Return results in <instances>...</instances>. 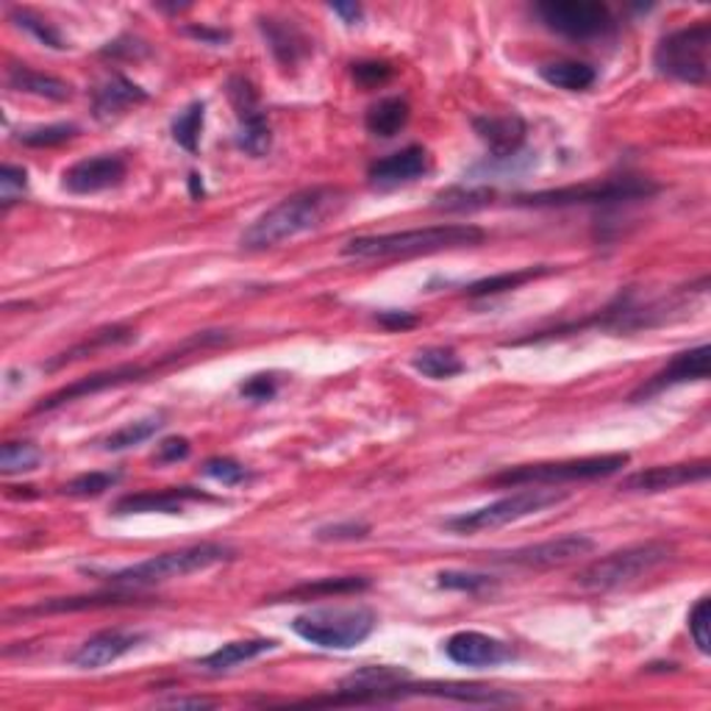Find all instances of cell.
<instances>
[{
  "instance_id": "obj_1",
  "label": "cell",
  "mask_w": 711,
  "mask_h": 711,
  "mask_svg": "<svg viewBox=\"0 0 711 711\" xmlns=\"http://www.w3.org/2000/svg\"><path fill=\"white\" fill-rule=\"evenodd\" d=\"M342 198L345 195L334 187H314L287 195L242 231L240 247L242 250H267V247L308 234L331 218L345 203Z\"/></svg>"
},
{
  "instance_id": "obj_2",
  "label": "cell",
  "mask_w": 711,
  "mask_h": 711,
  "mask_svg": "<svg viewBox=\"0 0 711 711\" xmlns=\"http://www.w3.org/2000/svg\"><path fill=\"white\" fill-rule=\"evenodd\" d=\"M487 240V231L470 223L429 225V229L393 231V234H370L353 236L345 242L342 256L362 261L378 259H409V256L442 254V250H458V247H476Z\"/></svg>"
},
{
  "instance_id": "obj_3",
  "label": "cell",
  "mask_w": 711,
  "mask_h": 711,
  "mask_svg": "<svg viewBox=\"0 0 711 711\" xmlns=\"http://www.w3.org/2000/svg\"><path fill=\"white\" fill-rule=\"evenodd\" d=\"M234 556V548H229V545L200 543L182 550H170V553L151 556V559L120 567V570H109V573H97V570H92V573L106 579L112 586H120V590H145V586L164 584V581L203 573L209 567L225 564Z\"/></svg>"
},
{
  "instance_id": "obj_4",
  "label": "cell",
  "mask_w": 711,
  "mask_h": 711,
  "mask_svg": "<svg viewBox=\"0 0 711 711\" xmlns=\"http://www.w3.org/2000/svg\"><path fill=\"white\" fill-rule=\"evenodd\" d=\"M378 617L370 606H323L292 620V631L323 651H353L373 637Z\"/></svg>"
},
{
  "instance_id": "obj_5",
  "label": "cell",
  "mask_w": 711,
  "mask_h": 711,
  "mask_svg": "<svg viewBox=\"0 0 711 711\" xmlns=\"http://www.w3.org/2000/svg\"><path fill=\"white\" fill-rule=\"evenodd\" d=\"M675 559V545L664 539H648V543L628 545V548L606 553L601 559L590 561L584 570H579L575 584L592 592H611L620 586L633 584L645 579L648 573L658 570L662 564Z\"/></svg>"
},
{
  "instance_id": "obj_6",
  "label": "cell",
  "mask_w": 711,
  "mask_h": 711,
  "mask_svg": "<svg viewBox=\"0 0 711 711\" xmlns=\"http://www.w3.org/2000/svg\"><path fill=\"white\" fill-rule=\"evenodd\" d=\"M658 193V184L642 175H617L606 182L581 184V187L545 189L514 198V206L528 209H564V206H617L631 200H648Z\"/></svg>"
},
{
  "instance_id": "obj_7",
  "label": "cell",
  "mask_w": 711,
  "mask_h": 711,
  "mask_svg": "<svg viewBox=\"0 0 711 711\" xmlns=\"http://www.w3.org/2000/svg\"><path fill=\"white\" fill-rule=\"evenodd\" d=\"M711 23L698 20L658 39L653 67L664 79L703 86L711 75Z\"/></svg>"
},
{
  "instance_id": "obj_8",
  "label": "cell",
  "mask_w": 711,
  "mask_h": 711,
  "mask_svg": "<svg viewBox=\"0 0 711 711\" xmlns=\"http://www.w3.org/2000/svg\"><path fill=\"white\" fill-rule=\"evenodd\" d=\"M631 462L628 453H603V456H584V458H561V462H537V465H520L498 473L489 478L494 487H553L564 481H595L620 473Z\"/></svg>"
},
{
  "instance_id": "obj_9",
  "label": "cell",
  "mask_w": 711,
  "mask_h": 711,
  "mask_svg": "<svg viewBox=\"0 0 711 711\" xmlns=\"http://www.w3.org/2000/svg\"><path fill=\"white\" fill-rule=\"evenodd\" d=\"M198 342H200V339L193 334V337L184 339V342L178 345V348H175L173 353H164L162 359H159V364H151V368H145V364H117V368H109V370H101V373L84 375V378L61 386V389H56L54 395H48V398L39 400V404L34 406V411H37V415H43V411L61 409L65 404H73V400L86 398V395L106 393V389H117V386L133 384V381L151 378L153 373H159V370L167 368V364L178 362V359H184V356L200 353V350H203V345H198Z\"/></svg>"
},
{
  "instance_id": "obj_10",
  "label": "cell",
  "mask_w": 711,
  "mask_h": 711,
  "mask_svg": "<svg viewBox=\"0 0 711 711\" xmlns=\"http://www.w3.org/2000/svg\"><path fill=\"white\" fill-rule=\"evenodd\" d=\"M564 501L567 492H556V489H520V492L506 494V498L489 503V506L473 509V512L445 520V528L453 531V534H478V531H492L501 528V525L517 523V520L531 517V514H543Z\"/></svg>"
},
{
  "instance_id": "obj_11",
  "label": "cell",
  "mask_w": 711,
  "mask_h": 711,
  "mask_svg": "<svg viewBox=\"0 0 711 711\" xmlns=\"http://www.w3.org/2000/svg\"><path fill=\"white\" fill-rule=\"evenodd\" d=\"M534 12L545 28L570 39H597L617 28V18L601 0H543Z\"/></svg>"
},
{
  "instance_id": "obj_12",
  "label": "cell",
  "mask_w": 711,
  "mask_h": 711,
  "mask_svg": "<svg viewBox=\"0 0 711 711\" xmlns=\"http://www.w3.org/2000/svg\"><path fill=\"white\" fill-rule=\"evenodd\" d=\"M595 550V543L584 534H567L559 539H545L537 545H525V548L509 550V553H494V561L514 567H531V570H545V567L570 564V561L590 556Z\"/></svg>"
},
{
  "instance_id": "obj_13",
  "label": "cell",
  "mask_w": 711,
  "mask_h": 711,
  "mask_svg": "<svg viewBox=\"0 0 711 711\" xmlns=\"http://www.w3.org/2000/svg\"><path fill=\"white\" fill-rule=\"evenodd\" d=\"M709 362H711V348L709 345H698V348H689L684 353H678L669 364H664L656 375L639 386L637 393L631 395L633 404H642V400H651L656 395H662L664 389L678 384H689V381H706L709 378Z\"/></svg>"
},
{
  "instance_id": "obj_14",
  "label": "cell",
  "mask_w": 711,
  "mask_h": 711,
  "mask_svg": "<svg viewBox=\"0 0 711 711\" xmlns=\"http://www.w3.org/2000/svg\"><path fill=\"white\" fill-rule=\"evenodd\" d=\"M126 173V159L117 156V153H101V156L81 159L73 167H67L61 175V187L73 195H95L103 189L120 187Z\"/></svg>"
},
{
  "instance_id": "obj_15",
  "label": "cell",
  "mask_w": 711,
  "mask_h": 711,
  "mask_svg": "<svg viewBox=\"0 0 711 711\" xmlns=\"http://www.w3.org/2000/svg\"><path fill=\"white\" fill-rule=\"evenodd\" d=\"M404 698H442V700H456V703H470V706L517 703V695L481 687V684H453V681L409 684V678L395 687V700H404Z\"/></svg>"
},
{
  "instance_id": "obj_16",
  "label": "cell",
  "mask_w": 711,
  "mask_h": 711,
  "mask_svg": "<svg viewBox=\"0 0 711 711\" xmlns=\"http://www.w3.org/2000/svg\"><path fill=\"white\" fill-rule=\"evenodd\" d=\"M442 651L458 667H498L514 658L512 645L481 631H456L445 639Z\"/></svg>"
},
{
  "instance_id": "obj_17",
  "label": "cell",
  "mask_w": 711,
  "mask_h": 711,
  "mask_svg": "<svg viewBox=\"0 0 711 711\" xmlns=\"http://www.w3.org/2000/svg\"><path fill=\"white\" fill-rule=\"evenodd\" d=\"M711 476V465L706 458L700 462H684V465H658L648 467V470L631 473L622 478V492H639V494H656L669 492V489L687 487V483H700Z\"/></svg>"
},
{
  "instance_id": "obj_18",
  "label": "cell",
  "mask_w": 711,
  "mask_h": 711,
  "mask_svg": "<svg viewBox=\"0 0 711 711\" xmlns=\"http://www.w3.org/2000/svg\"><path fill=\"white\" fill-rule=\"evenodd\" d=\"M214 503V498L195 487H170L159 492H137L126 494L115 503L112 514L126 517V514H182L187 503Z\"/></svg>"
},
{
  "instance_id": "obj_19",
  "label": "cell",
  "mask_w": 711,
  "mask_h": 711,
  "mask_svg": "<svg viewBox=\"0 0 711 711\" xmlns=\"http://www.w3.org/2000/svg\"><path fill=\"white\" fill-rule=\"evenodd\" d=\"M151 597L139 595L137 590H112L97 592V595H75V597H50V601L25 606V609L12 611L9 617H34V615H67V611H90V609H109V606H131V603H145Z\"/></svg>"
},
{
  "instance_id": "obj_20",
  "label": "cell",
  "mask_w": 711,
  "mask_h": 711,
  "mask_svg": "<svg viewBox=\"0 0 711 711\" xmlns=\"http://www.w3.org/2000/svg\"><path fill=\"white\" fill-rule=\"evenodd\" d=\"M426 173H429V151L422 145H409L404 151L393 153V156H384L370 164L368 178L373 187L393 189L417 182Z\"/></svg>"
},
{
  "instance_id": "obj_21",
  "label": "cell",
  "mask_w": 711,
  "mask_h": 711,
  "mask_svg": "<svg viewBox=\"0 0 711 711\" xmlns=\"http://www.w3.org/2000/svg\"><path fill=\"white\" fill-rule=\"evenodd\" d=\"M142 642L139 633H128V631H101L95 637H90L84 645H79V651L70 653V664L79 669H101L109 667V664L120 662L126 653H131L133 648Z\"/></svg>"
},
{
  "instance_id": "obj_22",
  "label": "cell",
  "mask_w": 711,
  "mask_h": 711,
  "mask_svg": "<svg viewBox=\"0 0 711 711\" xmlns=\"http://www.w3.org/2000/svg\"><path fill=\"white\" fill-rule=\"evenodd\" d=\"M478 139L489 148L492 159H512L523 148L528 126L520 115H501V117H476L473 120Z\"/></svg>"
},
{
  "instance_id": "obj_23",
  "label": "cell",
  "mask_w": 711,
  "mask_h": 711,
  "mask_svg": "<svg viewBox=\"0 0 711 711\" xmlns=\"http://www.w3.org/2000/svg\"><path fill=\"white\" fill-rule=\"evenodd\" d=\"M259 28L261 34H265L267 48H270V54L276 56V61L283 67V70L301 65V61L308 56V50H312L306 34H303L292 20L259 18Z\"/></svg>"
},
{
  "instance_id": "obj_24",
  "label": "cell",
  "mask_w": 711,
  "mask_h": 711,
  "mask_svg": "<svg viewBox=\"0 0 711 711\" xmlns=\"http://www.w3.org/2000/svg\"><path fill=\"white\" fill-rule=\"evenodd\" d=\"M145 101L148 92L142 90V86L123 79V75H115V79H109L103 86H97L95 95H92V115H95V120L109 123L126 115L131 106Z\"/></svg>"
},
{
  "instance_id": "obj_25",
  "label": "cell",
  "mask_w": 711,
  "mask_h": 711,
  "mask_svg": "<svg viewBox=\"0 0 711 711\" xmlns=\"http://www.w3.org/2000/svg\"><path fill=\"white\" fill-rule=\"evenodd\" d=\"M276 639H236V642H229V645L218 648L214 653L200 658L198 667L203 673H229V669L240 667L245 662H254V658L265 656V653L276 651Z\"/></svg>"
},
{
  "instance_id": "obj_26",
  "label": "cell",
  "mask_w": 711,
  "mask_h": 711,
  "mask_svg": "<svg viewBox=\"0 0 711 711\" xmlns=\"http://www.w3.org/2000/svg\"><path fill=\"white\" fill-rule=\"evenodd\" d=\"M370 586V581L364 575H339V579H319L308 581V584L287 590L281 595L267 597V603H303V601H317V597H337V595H353V592H364Z\"/></svg>"
},
{
  "instance_id": "obj_27",
  "label": "cell",
  "mask_w": 711,
  "mask_h": 711,
  "mask_svg": "<svg viewBox=\"0 0 711 711\" xmlns=\"http://www.w3.org/2000/svg\"><path fill=\"white\" fill-rule=\"evenodd\" d=\"M9 86L18 92H25V95H37L48 97V101H70L73 97V86L67 81L56 79V75H45L31 70L25 65L9 67Z\"/></svg>"
},
{
  "instance_id": "obj_28",
  "label": "cell",
  "mask_w": 711,
  "mask_h": 711,
  "mask_svg": "<svg viewBox=\"0 0 711 711\" xmlns=\"http://www.w3.org/2000/svg\"><path fill=\"white\" fill-rule=\"evenodd\" d=\"M411 109L406 97H384V101L373 103L368 109V117H364V126L373 137L389 139L395 133H400L409 123Z\"/></svg>"
},
{
  "instance_id": "obj_29",
  "label": "cell",
  "mask_w": 711,
  "mask_h": 711,
  "mask_svg": "<svg viewBox=\"0 0 711 711\" xmlns=\"http://www.w3.org/2000/svg\"><path fill=\"white\" fill-rule=\"evenodd\" d=\"M236 120H240V128H236V148L254 159L267 156L272 148V131L259 106L240 112Z\"/></svg>"
},
{
  "instance_id": "obj_30",
  "label": "cell",
  "mask_w": 711,
  "mask_h": 711,
  "mask_svg": "<svg viewBox=\"0 0 711 711\" xmlns=\"http://www.w3.org/2000/svg\"><path fill=\"white\" fill-rule=\"evenodd\" d=\"M539 79L556 90L584 92L597 81V70L586 61H550L539 67Z\"/></svg>"
},
{
  "instance_id": "obj_31",
  "label": "cell",
  "mask_w": 711,
  "mask_h": 711,
  "mask_svg": "<svg viewBox=\"0 0 711 711\" xmlns=\"http://www.w3.org/2000/svg\"><path fill=\"white\" fill-rule=\"evenodd\" d=\"M128 342H137V328H128V326L101 328V331L90 334V339L79 342L75 348L65 350L59 359H54V362L48 364V370H56V368H61V364L75 362V359H84V356L95 353V350H101V348H115V345H128Z\"/></svg>"
},
{
  "instance_id": "obj_32",
  "label": "cell",
  "mask_w": 711,
  "mask_h": 711,
  "mask_svg": "<svg viewBox=\"0 0 711 711\" xmlns=\"http://www.w3.org/2000/svg\"><path fill=\"white\" fill-rule=\"evenodd\" d=\"M550 272H553V267H548V265L525 267V270H514V272H501V276H489V278H481V281L470 283V287L465 290V295L467 298L501 295V292L517 290V287H523V283L534 281V278L550 276Z\"/></svg>"
},
{
  "instance_id": "obj_33",
  "label": "cell",
  "mask_w": 711,
  "mask_h": 711,
  "mask_svg": "<svg viewBox=\"0 0 711 711\" xmlns=\"http://www.w3.org/2000/svg\"><path fill=\"white\" fill-rule=\"evenodd\" d=\"M415 370L422 373L426 378L445 381L456 378L458 373H465V362L453 353L451 348H426L415 356Z\"/></svg>"
},
{
  "instance_id": "obj_34",
  "label": "cell",
  "mask_w": 711,
  "mask_h": 711,
  "mask_svg": "<svg viewBox=\"0 0 711 711\" xmlns=\"http://www.w3.org/2000/svg\"><path fill=\"white\" fill-rule=\"evenodd\" d=\"M164 422L159 415H151V417H142V420H133V422H126L123 429L112 431L106 440H103V451L109 453H120V451H128V447H137L142 445V442H148L151 436H156V431L162 429Z\"/></svg>"
},
{
  "instance_id": "obj_35",
  "label": "cell",
  "mask_w": 711,
  "mask_h": 711,
  "mask_svg": "<svg viewBox=\"0 0 711 711\" xmlns=\"http://www.w3.org/2000/svg\"><path fill=\"white\" fill-rule=\"evenodd\" d=\"M203 115L206 106L200 101H195L189 103L187 109L178 112V117L173 120V139L187 153H198L200 131H203Z\"/></svg>"
},
{
  "instance_id": "obj_36",
  "label": "cell",
  "mask_w": 711,
  "mask_h": 711,
  "mask_svg": "<svg viewBox=\"0 0 711 711\" xmlns=\"http://www.w3.org/2000/svg\"><path fill=\"white\" fill-rule=\"evenodd\" d=\"M43 462V451L31 442H7L0 447V473H31Z\"/></svg>"
},
{
  "instance_id": "obj_37",
  "label": "cell",
  "mask_w": 711,
  "mask_h": 711,
  "mask_svg": "<svg viewBox=\"0 0 711 711\" xmlns=\"http://www.w3.org/2000/svg\"><path fill=\"white\" fill-rule=\"evenodd\" d=\"M494 193L487 187H451L445 189V193L436 195V209H445V211H473V209H481V206L492 203Z\"/></svg>"
},
{
  "instance_id": "obj_38",
  "label": "cell",
  "mask_w": 711,
  "mask_h": 711,
  "mask_svg": "<svg viewBox=\"0 0 711 711\" xmlns=\"http://www.w3.org/2000/svg\"><path fill=\"white\" fill-rule=\"evenodd\" d=\"M75 133H79L75 123H54V126H39L28 128V131H20L18 142L25 148H56L70 142Z\"/></svg>"
},
{
  "instance_id": "obj_39",
  "label": "cell",
  "mask_w": 711,
  "mask_h": 711,
  "mask_svg": "<svg viewBox=\"0 0 711 711\" xmlns=\"http://www.w3.org/2000/svg\"><path fill=\"white\" fill-rule=\"evenodd\" d=\"M9 18H12L14 23H18L23 31L34 34V37H37L39 43L48 45V48H54V50H65L67 48L59 31H56L54 25L48 23V20L39 18V14L28 12V9H12V12H9Z\"/></svg>"
},
{
  "instance_id": "obj_40",
  "label": "cell",
  "mask_w": 711,
  "mask_h": 711,
  "mask_svg": "<svg viewBox=\"0 0 711 711\" xmlns=\"http://www.w3.org/2000/svg\"><path fill=\"white\" fill-rule=\"evenodd\" d=\"M120 481V473H84V476H75L73 481H67L61 487V492L70 494V498H95V494H103L106 489H112Z\"/></svg>"
},
{
  "instance_id": "obj_41",
  "label": "cell",
  "mask_w": 711,
  "mask_h": 711,
  "mask_svg": "<svg viewBox=\"0 0 711 711\" xmlns=\"http://www.w3.org/2000/svg\"><path fill=\"white\" fill-rule=\"evenodd\" d=\"M203 476L211 478V481L223 483V487H240L250 478V470L245 465H240L236 458L229 456H214L203 465Z\"/></svg>"
},
{
  "instance_id": "obj_42",
  "label": "cell",
  "mask_w": 711,
  "mask_h": 711,
  "mask_svg": "<svg viewBox=\"0 0 711 711\" xmlns=\"http://www.w3.org/2000/svg\"><path fill=\"white\" fill-rule=\"evenodd\" d=\"M436 579H440L436 584H440L442 590L467 592V595H476V592H483V590H489V586H494L492 575L462 573V570H445V573H440Z\"/></svg>"
},
{
  "instance_id": "obj_43",
  "label": "cell",
  "mask_w": 711,
  "mask_h": 711,
  "mask_svg": "<svg viewBox=\"0 0 711 711\" xmlns=\"http://www.w3.org/2000/svg\"><path fill=\"white\" fill-rule=\"evenodd\" d=\"M25 189H28V173L23 167H14V164H3V170H0V203H3V209L18 203Z\"/></svg>"
},
{
  "instance_id": "obj_44",
  "label": "cell",
  "mask_w": 711,
  "mask_h": 711,
  "mask_svg": "<svg viewBox=\"0 0 711 711\" xmlns=\"http://www.w3.org/2000/svg\"><path fill=\"white\" fill-rule=\"evenodd\" d=\"M709 620H711V601L709 597H700V601L695 603V609L689 611V637H692L695 648H698L703 656H709L711 653Z\"/></svg>"
},
{
  "instance_id": "obj_45",
  "label": "cell",
  "mask_w": 711,
  "mask_h": 711,
  "mask_svg": "<svg viewBox=\"0 0 711 711\" xmlns=\"http://www.w3.org/2000/svg\"><path fill=\"white\" fill-rule=\"evenodd\" d=\"M368 534H370L368 523L348 520V523L323 525V528L314 531V539H319V543H356V539H364Z\"/></svg>"
},
{
  "instance_id": "obj_46",
  "label": "cell",
  "mask_w": 711,
  "mask_h": 711,
  "mask_svg": "<svg viewBox=\"0 0 711 711\" xmlns=\"http://www.w3.org/2000/svg\"><path fill=\"white\" fill-rule=\"evenodd\" d=\"M353 81L359 86H364V90H375V86H384L386 81L393 79L395 70L386 61H359V65H353Z\"/></svg>"
},
{
  "instance_id": "obj_47",
  "label": "cell",
  "mask_w": 711,
  "mask_h": 711,
  "mask_svg": "<svg viewBox=\"0 0 711 711\" xmlns=\"http://www.w3.org/2000/svg\"><path fill=\"white\" fill-rule=\"evenodd\" d=\"M242 398L254 400V404H265V400H272L278 393V378L272 373H259L250 375L245 384L240 386Z\"/></svg>"
},
{
  "instance_id": "obj_48",
  "label": "cell",
  "mask_w": 711,
  "mask_h": 711,
  "mask_svg": "<svg viewBox=\"0 0 711 711\" xmlns=\"http://www.w3.org/2000/svg\"><path fill=\"white\" fill-rule=\"evenodd\" d=\"M189 453H193V445H189L187 436H167L156 445L153 465H175V462H184Z\"/></svg>"
},
{
  "instance_id": "obj_49",
  "label": "cell",
  "mask_w": 711,
  "mask_h": 711,
  "mask_svg": "<svg viewBox=\"0 0 711 711\" xmlns=\"http://www.w3.org/2000/svg\"><path fill=\"white\" fill-rule=\"evenodd\" d=\"M375 319L389 331H406V328L417 326V317L411 312H378Z\"/></svg>"
},
{
  "instance_id": "obj_50",
  "label": "cell",
  "mask_w": 711,
  "mask_h": 711,
  "mask_svg": "<svg viewBox=\"0 0 711 711\" xmlns=\"http://www.w3.org/2000/svg\"><path fill=\"white\" fill-rule=\"evenodd\" d=\"M189 34V37H195V39H200V43H209V45H223V43H229V31H214V28H203V25H189V28H184Z\"/></svg>"
},
{
  "instance_id": "obj_51",
  "label": "cell",
  "mask_w": 711,
  "mask_h": 711,
  "mask_svg": "<svg viewBox=\"0 0 711 711\" xmlns=\"http://www.w3.org/2000/svg\"><path fill=\"white\" fill-rule=\"evenodd\" d=\"M331 12L339 14V18H342V23H348V25H356L359 20L364 18V9L359 7V3H331Z\"/></svg>"
},
{
  "instance_id": "obj_52",
  "label": "cell",
  "mask_w": 711,
  "mask_h": 711,
  "mask_svg": "<svg viewBox=\"0 0 711 711\" xmlns=\"http://www.w3.org/2000/svg\"><path fill=\"white\" fill-rule=\"evenodd\" d=\"M167 706H175V709H211L214 700L209 698H173L167 700Z\"/></svg>"
},
{
  "instance_id": "obj_53",
  "label": "cell",
  "mask_w": 711,
  "mask_h": 711,
  "mask_svg": "<svg viewBox=\"0 0 711 711\" xmlns=\"http://www.w3.org/2000/svg\"><path fill=\"white\" fill-rule=\"evenodd\" d=\"M189 187H193V198H200V195H203V182H200L198 173L189 175Z\"/></svg>"
}]
</instances>
